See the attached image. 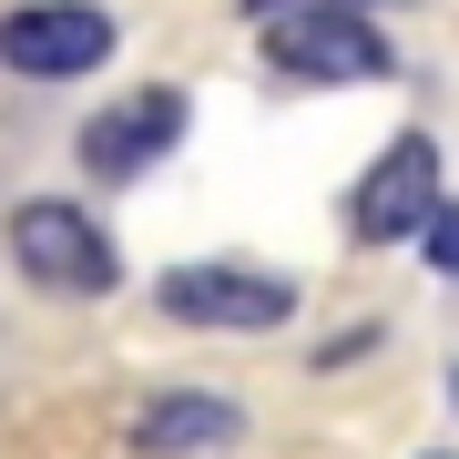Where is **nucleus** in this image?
<instances>
[{
	"mask_svg": "<svg viewBox=\"0 0 459 459\" xmlns=\"http://www.w3.org/2000/svg\"><path fill=\"white\" fill-rule=\"evenodd\" d=\"M265 62L296 72V82H377L388 31L347 0H296V11H265Z\"/></svg>",
	"mask_w": 459,
	"mask_h": 459,
	"instance_id": "nucleus-1",
	"label": "nucleus"
},
{
	"mask_svg": "<svg viewBox=\"0 0 459 459\" xmlns=\"http://www.w3.org/2000/svg\"><path fill=\"white\" fill-rule=\"evenodd\" d=\"M174 143H184V92L174 82H143V92L102 102L82 123V164L92 174H143V164H164Z\"/></svg>",
	"mask_w": 459,
	"mask_h": 459,
	"instance_id": "nucleus-6",
	"label": "nucleus"
},
{
	"mask_svg": "<svg viewBox=\"0 0 459 459\" xmlns=\"http://www.w3.org/2000/svg\"><path fill=\"white\" fill-rule=\"evenodd\" d=\"M153 307L184 316V327H286L296 286L286 276H255V265H174V276L153 286Z\"/></svg>",
	"mask_w": 459,
	"mask_h": 459,
	"instance_id": "nucleus-4",
	"label": "nucleus"
},
{
	"mask_svg": "<svg viewBox=\"0 0 459 459\" xmlns=\"http://www.w3.org/2000/svg\"><path fill=\"white\" fill-rule=\"evenodd\" d=\"M235 398H214V388H174V398H153L143 419H133V449L143 459H195V449H225L235 439Z\"/></svg>",
	"mask_w": 459,
	"mask_h": 459,
	"instance_id": "nucleus-7",
	"label": "nucleus"
},
{
	"mask_svg": "<svg viewBox=\"0 0 459 459\" xmlns=\"http://www.w3.org/2000/svg\"><path fill=\"white\" fill-rule=\"evenodd\" d=\"M113 51V11L102 0H21L0 21V62L31 72V82H72V72H102Z\"/></svg>",
	"mask_w": 459,
	"mask_h": 459,
	"instance_id": "nucleus-3",
	"label": "nucleus"
},
{
	"mask_svg": "<svg viewBox=\"0 0 459 459\" xmlns=\"http://www.w3.org/2000/svg\"><path fill=\"white\" fill-rule=\"evenodd\" d=\"M449 398H459V377H449Z\"/></svg>",
	"mask_w": 459,
	"mask_h": 459,
	"instance_id": "nucleus-10",
	"label": "nucleus"
},
{
	"mask_svg": "<svg viewBox=\"0 0 459 459\" xmlns=\"http://www.w3.org/2000/svg\"><path fill=\"white\" fill-rule=\"evenodd\" d=\"M246 11H255V21H265V11H296V0H246Z\"/></svg>",
	"mask_w": 459,
	"mask_h": 459,
	"instance_id": "nucleus-9",
	"label": "nucleus"
},
{
	"mask_svg": "<svg viewBox=\"0 0 459 459\" xmlns=\"http://www.w3.org/2000/svg\"><path fill=\"white\" fill-rule=\"evenodd\" d=\"M429 204H439V143H429V133H398V143L368 164L347 225H358V246H398V235H419Z\"/></svg>",
	"mask_w": 459,
	"mask_h": 459,
	"instance_id": "nucleus-5",
	"label": "nucleus"
},
{
	"mask_svg": "<svg viewBox=\"0 0 459 459\" xmlns=\"http://www.w3.org/2000/svg\"><path fill=\"white\" fill-rule=\"evenodd\" d=\"M11 255H21V276L51 286V296H113V286H123L113 235H102L82 204H51V195L11 214Z\"/></svg>",
	"mask_w": 459,
	"mask_h": 459,
	"instance_id": "nucleus-2",
	"label": "nucleus"
},
{
	"mask_svg": "<svg viewBox=\"0 0 459 459\" xmlns=\"http://www.w3.org/2000/svg\"><path fill=\"white\" fill-rule=\"evenodd\" d=\"M419 246H429L439 276H459V204H429V214H419Z\"/></svg>",
	"mask_w": 459,
	"mask_h": 459,
	"instance_id": "nucleus-8",
	"label": "nucleus"
}]
</instances>
